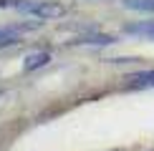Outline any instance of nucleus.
I'll return each instance as SVG.
<instances>
[{
  "instance_id": "nucleus-6",
  "label": "nucleus",
  "mask_w": 154,
  "mask_h": 151,
  "mask_svg": "<svg viewBox=\"0 0 154 151\" xmlns=\"http://www.w3.org/2000/svg\"><path fill=\"white\" fill-rule=\"evenodd\" d=\"M10 43H18V30H0V48L10 46Z\"/></svg>"
},
{
  "instance_id": "nucleus-7",
  "label": "nucleus",
  "mask_w": 154,
  "mask_h": 151,
  "mask_svg": "<svg viewBox=\"0 0 154 151\" xmlns=\"http://www.w3.org/2000/svg\"><path fill=\"white\" fill-rule=\"evenodd\" d=\"M18 0H0V8H15Z\"/></svg>"
},
{
  "instance_id": "nucleus-2",
  "label": "nucleus",
  "mask_w": 154,
  "mask_h": 151,
  "mask_svg": "<svg viewBox=\"0 0 154 151\" xmlns=\"http://www.w3.org/2000/svg\"><path fill=\"white\" fill-rule=\"evenodd\" d=\"M129 88H154V71H142L126 78Z\"/></svg>"
},
{
  "instance_id": "nucleus-1",
  "label": "nucleus",
  "mask_w": 154,
  "mask_h": 151,
  "mask_svg": "<svg viewBox=\"0 0 154 151\" xmlns=\"http://www.w3.org/2000/svg\"><path fill=\"white\" fill-rule=\"evenodd\" d=\"M15 8L28 13V15L41 18V20H53V18H61L66 13V8L56 0H18Z\"/></svg>"
},
{
  "instance_id": "nucleus-3",
  "label": "nucleus",
  "mask_w": 154,
  "mask_h": 151,
  "mask_svg": "<svg viewBox=\"0 0 154 151\" xmlns=\"http://www.w3.org/2000/svg\"><path fill=\"white\" fill-rule=\"evenodd\" d=\"M51 63V53H46V50H41V53H30L28 58L23 61V68L25 71H35V68H43Z\"/></svg>"
},
{
  "instance_id": "nucleus-5",
  "label": "nucleus",
  "mask_w": 154,
  "mask_h": 151,
  "mask_svg": "<svg viewBox=\"0 0 154 151\" xmlns=\"http://www.w3.org/2000/svg\"><path fill=\"white\" fill-rule=\"evenodd\" d=\"M126 8L142 10V13H154V0H124Z\"/></svg>"
},
{
  "instance_id": "nucleus-4",
  "label": "nucleus",
  "mask_w": 154,
  "mask_h": 151,
  "mask_svg": "<svg viewBox=\"0 0 154 151\" xmlns=\"http://www.w3.org/2000/svg\"><path fill=\"white\" fill-rule=\"evenodd\" d=\"M76 43L79 46H111V43H116V38L114 35H83Z\"/></svg>"
}]
</instances>
